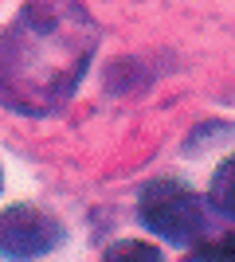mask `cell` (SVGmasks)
Listing matches in <instances>:
<instances>
[{"label":"cell","mask_w":235,"mask_h":262,"mask_svg":"<svg viewBox=\"0 0 235 262\" xmlns=\"http://www.w3.org/2000/svg\"><path fill=\"white\" fill-rule=\"evenodd\" d=\"M212 208L235 223V157H227L212 176Z\"/></svg>","instance_id":"cell-4"},{"label":"cell","mask_w":235,"mask_h":262,"mask_svg":"<svg viewBox=\"0 0 235 262\" xmlns=\"http://www.w3.org/2000/svg\"><path fill=\"white\" fill-rule=\"evenodd\" d=\"M188 258H235V239H220V243H208V247H196L188 251Z\"/></svg>","instance_id":"cell-6"},{"label":"cell","mask_w":235,"mask_h":262,"mask_svg":"<svg viewBox=\"0 0 235 262\" xmlns=\"http://www.w3.org/2000/svg\"><path fill=\"white\" fill-rule=\"evenodd\" d=\"M137 215L153 235L168 243H196L208 231V208L196 192L177 180H149L137 200Z\"/></svg>","instance_id":"cell-2"},{"label":"cell","mask_w":235,"mask_h":262,"mask_svg":"<svg viewBox=\"0 0 235 262\" xmlns=\"http://www.w3.org/2000/svg\"><path fill=\"white\" fill-rule=\"evenodd\" d=\"M98 43L78 0H28L0 35V98L20 114H51L87 75Z\"/></svg>","instance_id":"cell-1"},{"label":"cell","mask_w":235,"mask_h":262,"mask_svg":"<svg viewBox=\"0 0 235 262\" xmlns=\"http://www.w3.org/2000/svg\"><path fill=\"white\" fill-rule=\"evenodd\" d=\"M63 243V227L35 208L0 211V254L4 258H35Z\"/></svg>","instance_id":"cell-3"},{"label":"cell","mask_w":235,"mask_h":262,"mask_svg":"<svg viewBox=\"0 0 235 262\" xmlns=\"http://www.w3.org/2000/svg\"><path fill=\"white\" fill-rule=\"evenodd\" d=\"M106 258H161V251L149 243H118L114 251H106Z\"/></svg>","instance_id":"cell-5"}]
</instances>
